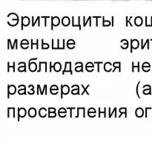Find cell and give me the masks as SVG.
<instances>
[{
  "mask_svg": "<svg viewBox=\"0 0 152 142\" xmlns=\"http://www.w3.org/2000/svg\"><path fill=\"white\" fill-rule=\"evenodd\" d=\"M7 19H9L7 20V23L9 26L10 27H15L19 24V16H18L17 14L14 13H11L10 14L7 15Z\"/></svg>",
  "mask_w": 152,
  "mask_h": 142,
  "instance_id": "cell-1",
  "label": "cell"
},
{
  "mask_svg": "<svg viewBox=\"0 0 152 142\" xmlns=\"http://www.w3.org/2000/svg\"><path fill=\"white\" fill-rule=\"evenodd\" d=\"M56 72H59L62 70V64L60 62H55L53 65H52V62H50V72H52V69Z\"/></svg>",
  "mask_w": 152,
  "mask_h": 142,
  "instance_id": "cell-2",
  "label": "cell"
},
{
  "mask_svg": "<svg viewBox=\"0 0 152 142\" xmlns=\"http://www.w3.org/2000/svg\"><path fill=\"white\" fill-rule=\"evenodd\" d=\"M37 58H34L33 60H29V63H28V69H29V70L32 72H36V71L37 70V67H38V66H37V63L34 62V60H37Z\"/></svg>",
  "mask_w": 152,
  "mask_h": 142,
  "instance_id": "cell-3",
  "label": "cell"
},
{
  "mask_svg": "<svg viewBox=\"0 0 152 142\" xmlns=\"http://www.w3.org/2000/svg\"><path fill=\"white\" fill-rule=\"evenodd\" d=\"M70 93V87L67 84H61V99H63V96L68 95Z\"/></svg>",
  "mask_w": 152,
  "mask_h": 142,
  "instance_id": "cell-4",
  "label": "cell"
},
{
  "mask_svg": "<svg viewBox=\"0 0 152 142\" xmlns=\"http://www.w3.org/2000/svg\"><path fill=\"white\" fill-rule=\"evenodd\" d=\"M37 95H48V86L47 84H45L43 86V89L42 90L41 86L39 84H37Z\"/></svg>",
  "mask_w": 152,
  "mask_h": 142,
  "instance_id": "cell-5",
  "label": "cell"
},
{
  "mask_svg": "<svg viewBox=\"0 0 152 142\" xmlns=\"http://www.w3.org/2000/svg\"><path fill=\"white\" fill-rule=\"evenodd\" d=\"M16 93V87L13 84L7 85V99H10V95H14Z\"/></svg>",
  "mask_w": 152,
  "mask_h": 142,
  "instance_id": "cell-6",
  "label": "cell"
},
{
  "mask_svg": "<svg viewBox=\"0 0 152 142\" xmlns=\"http://www.w3.org/2000/svg\"><path fill=\"white\" fill-rule=\"evenodd\" d=\"M65 72H69L70 74L72 75V69H71V62H65V69L62 71V75L65 73Z\"/></svg>",
  "mask_w": 152,
  "mask_h": 142,
  "instance_id": "cell-7",
  "label": "cell"
},
{
  "mask_svg": "<svg viewBox=\"0 0 152 142\" xmlns=\"http://www.w3.org/2000/svg\"><path fill=\"white\" fill-rule=\"evenodd\" d=\"M17 41L18 40L15 39L14 40V42H13V44H12L11 42V40L10 39H7V50H10V49H11V50H13V49H16V50H18V44H17Z\"/></svg>",
  "mask_w": 152,
  "mask_h": 142,
  "instance_id": "cell-8",
  "label": "cell"
},
{
  "mask_svg": "<svg viewBox=\"0 0 152 142\" xmlns=\"http://www.w3.org/2000/svg\"><path fill=\"white\" fill-rule=\"evenodd\" d=\"M140 47V41L137 39L131 40V53L133 52V50H137Z\"/></svg>",
  "mask_w": 152,
  "mask_h": 142,
  "instance_id": "cell-9",
  "label": "cell"
},
{
  "mask_svg": "<svg viewBox=\"0 0 152 142\" xmlns=\"http://www.w3.org/2000/svg\"><path fill=\"white\" fill-rule=\"evenodd\" d=\"M27 115L26 109L24 107H19L18 108V121H19L20 118H25Z\"/></svg>",
  "mask_w": 152,
  "mask_h": 142,
  "instance_id": "cell-10",
  "label": "cell"
},
{
  "mask_svg": "<svg viewBox=\"0 0 152 142\" xmlns=\"http://www.w3.org/2000/svg\"><path fill=\"white\" fill-rule=\"evenodd\" d=\"M60 23V19L58 16H52L51 17V30L53 29V27L59 26Z\"/></svg>",
  "mask_w": 152,
  "mask_h": 142,
  "instance_id": "cell-11",
  "label": "cell"
},
{
  "mask_svg": "<svg viewBox=\"0 0 152 142\" xmlns=\"http://www.w3.org/2000/svg\"><path fill=\"white\" fill-rule=\"evenodd\" d=\"M30 18L28 16H22V27H21V29L23 30L24 27H28L30 25Z\"/></svg>",
  "mask_w": 152,
  "mask_h": 142,
  "instance_id": "cell-12",
  "label": "cell"
},
{
  "mask_svg": "<svg viewBox=\"0 0 152 142\" xmlns=\"http://www.w3.org/2000/svg\"><path fill=\"white\" fill-rule=\"evenodd\" d=\"M72 27H74V28H77V27H78L79 29L81 30V25H80V17H72Z\"/></svg>",
  "mask_w": 152,
  "mask_h": 142,
  "instance_id": "cell-13",
  "label": "cell"
},
{
  "mask_svg": "<svg viewBox=\"0 0 152 142\" xmlns=\"http://www.w3.org/2000/svg\"><path fill=\"white\" fill-rule=\"evenodd\" d=\"M18 71L20 72H26L27 70H26V63L23 62H19V64H18Z\"/></svg>",
  "mask_w": 152,
  "mask_h": 142,
  "instance_id": "cell-14",
  "label": "cell"
},
{
  "mask_svg": "<svg viewBox=\"0 0 152 142\" xmlns=\"http://www.w3.org/2000/svg\"><path fill=\"white\" fill-rule=\"evenodd\" d=\"M26 86L24 85V84H20L18 87V94L19 95H26Z\"/></svg>",
  "mask_w": 152,
  "mask_h": 142,
  "instance_id": "cell-15",
  "label": "cell"
},
{
  "mask_svg": "<svg viewBox=\"0 0 152 142\" xmlns=\"http://www.w3.org/2000/svg\"><path fill=\"white\" fill-rule=\"evenodd\" d=\"M48 118H55L56 116V108L54 107H48Z\"/></svg>",
  "mask_w": 152,
  "mask_h": 142,
  "instance_id": "cell-16",
  "label": "cell"
},
{
  "mask_svg": "<svg viewBox=\"0 0 152 142\" xmlns=\"http://www.w3.org/2000/svg\"><path fill=\"white\" fill-rule=\"evenodd\" d=\"M143 90H142V93L144 95H151V87L148 84H145L142 87Z\"/></svg>",
  "mask_w": 152,
  "mask_h": 142,
  "instance_id": "cell-17",
  "label": "cell"
},
{
  "mask_svg": "<svg viewBox=\"0 0 152 142\" xmlns=\"http://www.w3.org/2000/svg\"><path fill=\"white\" fill-rule=\"evenodd\" d=\"M66 45L68 49H70V50H73V49L75 48L76 47L75 41H74V39H68V41H67Z\"/></svg>",
  "mask_w": 152,
  "mask_h": 142,
  "instance_id": "cell-18",
  "label": "cell"
},
{
  "mask_svg": "<svg viewBox=\"0 0 152 142\" xmlns=\"http://www.w3.org/2000/svg\"><path fill=\"white\" fill-rule=\"evenodd\" d=\"M144 115H145V112H144L143 109L142 107L137 108L136 110H135V115L137 118H142Z\"/></svg>",
  "mask_w": 152,
  "mask_h": 142,
  "instance_id": "cell-19",
  "label": "cell"
},
{
  "mask_svg": "<svg viewBox=\"0 0 152 142\" xmlns=\"http://www.w3.org/2000/svg\"><path fill=\"white\" fill-rule=\"evenodd\" d=\"M94 63H92V62H88L86 64V70L87 72H93L94 70Z\"/></svg>",
  "mask_w": 152,
  "mask_h": 142,
  "instance_id": "cell-20",
  "label": "cell"
},
{
  "mask_svg": "<svg viewBox=\"0 0 152 142\" xmlns=\"http://www.w3.org/2000/svg\"><path fill=\"white\" fill-rule=\"evenodd\" d=\"M75 71L77 72H83V64L82 62H76L75 63Z\"/></svg>",
  "mask_w": 152,
  "mask_h": 142,
  "instance_id": "cell-21",
  "label": "cell"
},
{
  "mask_svg": "<svg viewBox=\"0 0 152 142\" xmlns=\"http://www.w3.org/2000/svg\"><path fill=\"white\" fill-rule=\"evenodd\" d=\"M71 94L72 95H80V87L77 84H74L71 87Z\"/></svg>",
  "mask_w": 152,
  "mask_h": 142,
  "instance_id": "cell-22",
  "label": "cell"
},
{
  "mask_svg": "<svg viewBox=\"0 0 152 142\" xmlns=\"http://www.w3.org/2000/svg\"><path fill=\"white\" fill-rule=\"evenodd\" d=\"M61 22H62V25H63L64 27H68L69 26L70 24H71V19H70L69 17H68V16H64L62 19Z\"/></svg>",
  "mask_w": 152,
  "mask_h": 142,
  "instance_id": "cell-23",
  "label": "cell"
},
{
  "mask_svg": "<svg viewBox=\"0 0 152 142\" xmlns=\"http://www.w3.org/2000/svg\"><path fill=\"white\" fill-rule=\"evenodd\" d=\"M48 113V109L45 107L40 108L39 110V115L41 118H45V117L47 116Z\"/></svg>",
  "mask_w": 152,
  "mask_h": 142,
  "instance_id": "cell-24",
  "label": "cell"
},
{
  "mask_svg": "<svg viewBox=\"0 0 152 142\" xmlns=\"http://www.w3.org/2000/svg\"><path fill=\"white\" fill-rule=\"evenodd\" d=\"M29 44H30V42L28 39H22V41H21L20 46L21 47H22V49H23V50H26V49H28V47H29Z\"/></svg>",
  "mask_w": 152,
  "mask_h": 142,
  "instance_id": "cell-25",
  "label": "cell"
},
{
  "mask_svg": "<svg viewBox=\"0 0 152 142\" xmlns=\"http://www.w3.org/2000/svg\"><path fill=\"white\" fill-rule=\"evenodd\" d=\"M151 64H149V62H144L143 64H142V70L144 71L145 72H149L150 70H151Z\"/></svg>",
  "mask_w": 152,
  "mask_h": 142,
  "instance_id": "cell-26",
  "label": "cell"
},
{
  "mask_svg": "<svg viewBox=\"0 0 152 142\" xmlns=\"http://www.w3.org/2000/svg\"><path fill=\"white\" fill-rule=\"evenodd\" d=\"M28 116L30 117V118H34V117L37 116V109H36V108L34 107H31L29 109H28Z\"/></svg>",
  "mask_w": 152,
  "mask_h": 142,
  "instance_id": "cell-27",
  "label": "cell"
},
{
  "mask_svg": "<svg viewBox=\"0 0 152 142\" xmlns=\"http://www.w3.org/2000/svg\"><path fill=\"white\" fill-rule=\"evenodd\" d=\"M58 115H59L60 118H65L67 115V110L65 108L61 107L59 108V110H58Z\"/></svg>",
  "mask_w": 152,
  "mask_h": 142,
  "instance_id": "cell-28",
  "label": "cell"
},
{
  "mask_svg": "<svg viewBox=\"0 0 152 142\" xmlns=\"http://www.w3.org/2000/svg\"><path fill=\"white\" fill-rule=\"evenodd\" d=\"M113 67H114V70H112V71H111L112 72H115L117 69L119 70V72H121V62H114V63H113Z\"/></svg>",
  "mask_w": 152,
  "mask_h": 142,
  "instance_id": "cell-29",
  "label": "cell"
},
{
  "mask_svg": "<svg viewBox=\"0 0 152 142\" xmlns=\"http://www.w3.org/2000/svg\"><path fill=\"white\" fill-rule=\"evenodd\" d=\"M50 92L52 95H57L59 93V87L56 84H53L51 85V87H50Z\"/></svg>",
  "mask_w": 152,
  "mask_h": 142,
  "instance_id": "cell-30",
  "label": "cell"
},
{
  "mask_svg": "<svg viewBox=\"0 0 152 142\" xmlns=\"http://www.w3.org/2000/svg\"><path fill=\"white\" fill-rule=\"evenodd\" d=\"M112 67L113 64L111 62H106V63L104 64V70L107 72H109L112 71Z\"/></svg>",
  "mask_w": 152,
  "mask_h": 142,
  "instance_id": "cell-31",
  "label": "cell"
},
{
  "mask_svg": "<svg viewBox=\"0 0 152 142\" xmlns=\"http://www.w3.org/2000/svg\"><path fill=\"white\" fill-rule=\"evenodd\" d=\"M96 111L95 109V108L94 107L89 108L88 110V115L90 118H94V117H96Z\"/></svg>",
  "mask_w": 152,
  "mask_h": 142,
  "instance_id": "cell-32",
  "label": "cell"
},
{
  "mask_svg": "<svg viewBox=\"0 0 152 142\" xmlns=\"http://www.w3.org/2000/svg\"><path fill=\"white\" fill-rule=\"evenodd\" d=\"M11 116H13V118L16 117V115H15V107L7 108V118H10Z\"/></svg>",
  "mask_w": 152,
  "mask_h": 142,
  "instance_id": "cell-33",
  "label": "cell"
},
{
  "mask_svg": "<svg viewBox=\"0 0 152 142\" xmlns=\"http://www.w3.org/2000/svg\"><path fill=\"white\" fill-rule=\"evenodd\" d=\"M143 23V20H142V18L140 16H137L134 19V25L137 27H140L141 25Z\"/></svg>",
  "mask_w": 152,
  "mask_h": 142,
  "instance_id": "cell-34",
  "label": "cell"
},
{
  "mask_svg": "<svg viewBox=\"0 0 152 142\" xmlns=\"http://www.w3.org/2000/svg\"><path fill=\"white\" fill-rule=\"evenodd\" d=\"M132 72H140V62H138L137 63V64H135V62H132Z\"/></svg>",
  "mask_w": 152,
  "mask_h": 142,
  "instance_id": "cell-35",
  "label": "cell"
},
{
  "mask_svg": "<svg viewBox=\"0 0 152 142\" xmlns=\"http://www.w3.org/2000/svg\"><path fill=\"white\" fill-rule=\"evenodd\" d=\"M121 42V48L123 50H126L129 47V42L127 39H122L120 41Z\"/></svg>",
  "mask_w": 152,
  "mask_h": 142,
  "instance_id": "cell-36",
  "label": "cell"
},
{
  "mask_svg": "<svg viewBox=\"0 0 152 142\" xmlns=\"http://www.w3.org/2000/svg\"><path fill=\"white\" fill-rule=\"evenodd\" d=\"M45 65V72H48V62H39V70H37V72H39L42 70V65Z\"/></svg>",
  "mask_w": 152,
  "mask_h": 142,
  "instance_id": "cell-37",
  "label": "cell"
},
{
  "mask_svg": "<svg viewBox=\"0 0 152 142\" xmlns=\"http://www.w3.org/2000/svg\"><path fill=\"white\" fill-rule=\"evenodd\" d=\"M15 72V62H13V64L10 65V62H7V72Z\"/></svg>",
  "mask_w": 152,
  "mask_h": 142,
  "instance_id": "cell-38",
  "label": "cell"
},
{
  "mask_svg": "<svg viewBox=\"0 0 152 142\" xmlns=\"http://www.w3.org/2000/svg\"><path fill=\"white\" fill-rule=\"evenodd\" d=\"M117 107H114V109H113V111H111V108H108V112H109V115H108V117L109 118H111L112 117V115L113 114H114V116H115V118H117L118 117V115H117Z\"/></svg>",
  "mask_w": 152,
  "mask_h": 142,
  "instance_id": "cell-39",
  "label": "cell"
},
{
  "mask_svg": "<svg viewBox=\"0 0 152 142\" xmlns=\"http://www.w3.org/2000/svg\"><path fill=\"white\" fill-rule=\"evenodd\" d=\"M34 48L39 49V39H37V42H34V39L31 40V49L33 50Z\"/></svg>",
  "mask_w": 152,
  "mask_h": 142,
  "instance_id": "cell-40",
  "label": "cell"
},
{
  "mask_svg": "<svg viewBox=\"0 0 152 142\" xmlns=\"http://www.w3.org/2000/svg\"><path fill=\"white\" fill-rule=\"evenodd\" d=\"M119 112H120V115L119 117H121L123 115H125V117H127V107H121L119 109Z\"/></svg>",
  "mask_w": 152,
  "mask_h": 142,
  "instance_id": "cell-41",
  "label": "cell"
},
{
  "mask_svg": "<svg viewBox=\"0 0 152 142\" xmlns=\"http://www.w3.org/2000/svg\"><path fill=\"white\" fill-rule=\"evenodd\" d=\"M36 24H37L39 27L40 26V17L38 16L37 17V19H35L34 17H32V27H34L36 25Z\"/></svg>",
  "mask_w": 152,
  "mask_h": 142,
  "instance_id": "cell-42",
  "label": "cell"
},
{
  "mask_svg": "<svg viewBox=\"0 0 152 142\" xmlns=\"http://www.w3.org/2000/svg\"><path fill=\"white\" fill-rule=\"evenodd\" d=\"M151 41V40L150 39H147L146 40V41H145V43H142V41H141V49H142V50H143V49H145V45H147V49H148V50H149V48H150V47H149V41Z\"/></svg>",
  "mask_w": 152,
  "mask_h": 142,
  "instance_id": "cell-43",
  "label": "cell"
},
{
  "mask_svg": "<svg viewBox=\"0 0 152 142\" xmlns=\"http://www.w3.org/2000/svg\"><path fill=\"white\" fill-rule=\"evenodd\" d=\"M81 86H82V87H83V93H82V95H83H83H84L85 93H86V94L88 95V96H89V95H90V93H89V92L88 91V89L89 87H90V84H88V85L86 86V87H85L84 85H83V84H81Z\"/></svg>",
  "mask_w": 152,
  "mask_h": 142,
  "instance_id": "cell-44",
  "label": "cell"
},
{
  "mask_svg": "<svg viewBox=\"0 0 152 142\" xmlns=\"http://www.w3.org/2000/svg\"><path fill=\"white\" fill-rule=\"evenodd\" d=\"M28 88H29V90L28 92V95H34L35 93V90H34V86L33 84H31V85L28 86Z\"/></svg>",
  "mask_w": 152,
  "mask_h": 142,
  "instance_id": "cell-45",
  "label": "cell"
},
{
  "mask_svg": "<svg viewBox=\"0 0 152 142\" xmlns=\"http://www.w3.org/2000/svg\"><path fill=\"white\" fill-rule=\"evenodd\" d=\"M50 47L48 43L44 42V39H42V50H48Z\"/></svg>",
  "mask_w": 152,
  "mask_h": 142,
  "instance_id": "cell-46",
  "label": "cell"
},
{
  "mask_svg": "<svg viewBox=\"0 0 152 142\" xmlns=\"http://www.w3.org/2000/svg\"><path fill=\"white\" fill-rule=\"evenodd\" d=\"M103 114V116L105 117H106L107 115H106V108L105 107H104V109H103V111H102L101 110V107H99V118H100L101 117V114Z\"/></svg>",
  "mask_w": 152,
  "mask_h": 142,
  "instance_id": "cell-47",
  "label": "cell"
},
{
  "mask_svg": "<svg viewBox=\"0 0 152 142\" xmlns=\"http://www.w3.org/2000/svg\"><path fill=\"white\" fill-rule=\"evenodd\" d=\"M110 25H111V22H109V21H108V20H105V18H102V26L103 27H108V26H110Z\"/></svg>",
  "mask_w": 152,
  "mask_h": 142,
  "instance_id": "cell-48",
  "label": "cell"
},
{
  "mask_svg": "<svg viewBox=\"0 0 152 142\" xmlns=\"http://www.w3.org/2000/svg\"><path fill=\"white\" fill-rule=\"evenodd\" d=\"M53 50H65V47H61L60 46H59V39H57V46L55 47Z\"/></svg>",
  "mask_w": 152,
  "mask_h": 142,
  "instance_id": "cell-49",
  "label": "cell"
},
{
  "mask_svg": "<svg viewBox=\"0 0 152 142\" xmlns=\"http://www.w3.org/2000/svg\"><path fill=\"white\" fill-rule=\"evenodd\" d=\"M140 81H139V82L137 83V84L136 92H137V97L139 98V99H140V94H139V86H140Z\"/></svg>",
  "mask_w": 152,
  "mask_h": 142,
  "instance_id": "cell-50",
  "label": "cell"
},
{
  "mask_svg": "<svg viewBox=\"0 0 152 142\" xmlns=\"http://www.w3.org/2000/svg\"><path fill=\"white\" fill-rule=\"evenodd\" d=\"M94 64H97V72H100V70H99V65L102 64H103V62H95Z\"/></svg>",
  "mask_w": 152,
  "mask_h": 142,
  "instance_id": "cell-51",
  "label": "cell"
},
{
  "mask_svg": "<svg viewBox=\"0 0 152 142\" xmlns=\"http://www.w3.org/2000/svg\"><path fill=\"white\" fill-rule=\"evenodd\" d=\"M131 19H132V17L129 18H129H128V17L126 18V27H128V26H129V25H131V27L133 26V25H132V23H131V22H130V21H129Z\"/></svg>",
  "mask_w": 152,
  "mask_h": 142,
  "instance_id": "cell-52",
  "label": "cell"
},
{
  "mask_svg": "<svg viewBox=\"0 0 152 142\" xmlns=\"http://www.w3.org/2000/svg\"><path fill=\"white\" fill-rule=\"evenodd\" d=\"M91 18L89 17L88 19V20H87V21H85V22H84V24H83V26L86 27V25H87V22H89V21H91Z\"/></svg>",
  "mask_w": 152,
  "mask_h": 142,
  "instance_id": "cell-53",
  "label": "cell"
},
{
  "mask_svg": "<svg viewBox=\"0 0 152 142\" xmlns=\"http://www.w3.org/2000/svg\"><path fill=\"white\" fill-rule=\"evenodd\" d=\"M112 1H129V0H112Z\"/></svg>",
  "mask_w": 152,
  "mask_h": 142,
  "instance_id": "cell-54",
  "label": "cell"
},
{
  "mask_svg": "<svg viewBox=\"0 0 152 142\" xmlns=\"http://www.w3.org/2000/svg\"><path fill=\"white\" fill-rule=\"evenodd\" d=\"M74 1H88V0H74Z\"/></svg>",
  "mask_w": 152,
  "mask_h": 142,
  "instance_id": "cell-55",
  "label": "cell"
},
{
  "mask_svg": "<svg viewBox=\"0 0 152 142\" xmlns=\"http://www.w3.org/2000/svg\"><path fill=\"white\" fill-rule=\"evenodd\" d=\"M146 1H152V0H146Z\"/></svg>",
  "mask_w": 152,
  "mask_h": 142,
  "instance_id": "cell-56",
  "label": "cell"
}]
</instances>
